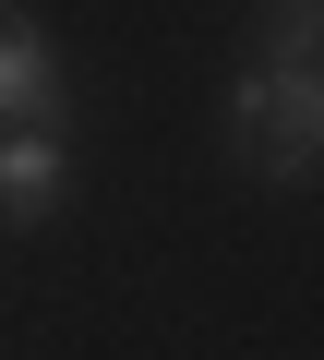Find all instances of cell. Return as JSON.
<instances>
[{
  "mask_svg": "<svg viewBox=\"0 0 324 360\" xmlns=\"http://www.w3.org/2000/svg\"><path fill=\"white\" fill-rule=\"evenodd\" d=\"M228 144H240L252 180H324V72L252 60L228 84Z\"/></svg>",
  "mask_w": 324,
  "mask_h": 360,
  "instance_id": "cell-1",
  "label": "cell"
},
{
  "mask_svg": "<svg viewBox=\"0 0 324 360\" xmlns=\"http://www.w3.org/2000/svg\"><path fill=\"white\" fill-rule=\"evenodd\" d=\"M0 132H60V49L13 0H0Z\"/></svg>",
  "mask_w": 324,
  "mask_h": 360,
  "instance_id": "cell-2",
  "label": "cell"
},
{
  "mask_svg": "<svg viewBox=\"0 0 324 360\" xmlns=\"http://www.w3.org/2000/svg\"><path fill=\"white\" fill-rule=\"evenodd\" d=\"M60 168H72L60 132H0V217H48L60 205Z\"/></svg>",
  "mask_w": 324,
  "mask_h": 360,
  "instance_id": "cell-3",
  "label": "cell"
},
{
  "mask_svg": "<svg viewBox=\"0 0 324 360\" xmlns=\"http://www.w3.org/2000/svg\"><path fill=\"white\" fill-rule=\"evenodd\" d=\"M252 37H264V60H276V72H324V0H264Z\"/></svg>",
  "mask_w": 324,
  "mask_h": 360,
  "instance_id": "cell-4",
  "label": "cell"
}]
</instances>
